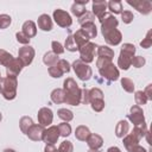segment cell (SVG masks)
<instances>
[{
  "instance_id": "33",
  "label": "cell",
  "mask_w": 152,
  "mask_h": 152,
  "mask_svg": "<svg viewBox=\"0 0 152 152\" xmlns=\"http://www.w3.org/2000/svg\"><path fill=\"white\" fill-rule=\"evenodd\" d=\"M108 8L110 10V12H113L114 14H121L122 12V2L121 1H109L107 4Z\"/></svg>"
},
{
  "instance_id": "27",
  "label": "cell",
  "mask_w": 152,
  "mask_h": 152,
  "mask_svg": "<svg viewBox=\"0 0 152 152\" xmlns=\"http://www.w3.org/2000/svg\"><path fill=\"white\" fill-rule=\"evenodd\" d=\"M81 30L88 36L89 39L90 38H95L96 34H97V30H96V26H95L94 23H87V24L82 25V28Z\"/></svg>"
},
{
  "instance_id": "48",
  "label": "cell",
  "mask_w": 152,
  "mask_h": 152,
  "mask_svg": "<svg viewBox=\"0 0 152 152\" xmlns=\"http://www.w3.org/2000/svg\"><path fill=\"white\" fill-rule=\"evenodd\" d=\"M17 40L19 42V43H21V44H27L28 42H30V38L21 31V32H17Z\"/></svg>"
},
{
  "instance_id": "19",
  "label": "cell",
  "mask_w": 152,
  "mask_h": 152,
  "mask_svg": "<svg viewBox=\"0 0 152 152\" xmlns=\"http://www.w3.org/2000/svg\"><path fill=\"white\" fill-rule=\"evenodd\" d=\"M100 20V23H101V28H116V26H118V19L114 17V15H112V14H107V13H104V15L101 18V19H99Z\"/></svg>"
},
{
  "instance_id": "37",
  "label": "cell",
  "mask_w": 152,
  "mask_h": 152,
  "mask_svg": "<svg viewBox=\"0 0 152 152\" xmlns=\"http://www.w3.org/2000/svg\"><path fill=\"white\" fill-rule=\"evenodd\" d=\"M121 86H122V88H124L126 91H128V93H133V91H134V83H133L129 78H127V77H124V78L121 80Z\"/></svg>"
},
{
  "instance_id": "5",
  "label": "cell",
  "mask_w": 152,
  "mask_h": 152,
  "mask_svg": "<svg viewBox=\"0 0 152 152\" xmlns=\"http://www.w3.org/2000/svg\"><path fill=\"white\" fill-rule=\"evenodd\" d=\"M89 103L95 112H101L104 107L103 93L99 88H93L89 90Z\"/></svg>"
},
{
  "instance_id": "38",
  "label": "cell",
  "mask_w": 152,
  "mask_h": 152,
  "mask_svg": "<svg viewBox=\"0 0 152 152\" xmlns=\"http://www.w3.org/2000/svg\"><path fill=\"white\" fill-rule=\"evenodd\" d=\"M134 99H135V102H137V106H141V104H145L148 100H147V97H146V95H145V93L144 91H141V90H139V91H137L135 93V96H134Z\"/></svg>"
},
{
  "instance_id": "32",
  "label": "cell",
  "mask_w": 152,
  "mask_h": 152,
  "mask_svg": "<svg viewBox=\"0 0 152 152\" xmlns=\"http://www.w3.org/2000/svg\"><path fill=\"white\" fill-rule=\"evenodd\" d=\"M19 125H20V129H21V132H23V133H26V132L28 131V128L33 125V121H32V119L28 118V116H23V118L20 119Z\"/></svg>"
},
{
  "instance_id": "2",
  "label": "cell",
  "mask_w": 152,
  "mask_h": 152,
  "mask_svg": "<svg viewBox=\"0 0 152 152\" xmlns=\"http://www.w3.org/2000/svg\"><path fill=\"white\" fill-rule=\"evenodd\" d=\"M0 94L6 100H13L17 95V77L7 76L0 78Z\"/></svg>"
},
{
  "instance_id": "44",
  "label": "cell",
  "mask_w": 152,
  "mask_h": 152,
  "mask_svg": "<svg viewBox=\"0 0 152 152\" xmlns=\"http://www.w3.org/2000/svg\"><path fill=\"white\" fill-rule=\"evenodd\" d=\"M121 18H122V21L125 24H129L134 17H133V13L131 11H124V12H121Z\"/></svg>"
},
{
  "instance_id": "49",
  "label": "cell",
  "mask_w": 152,
  "mask_h": 152,
  "mask_svg": "<svg viewBox=\"0 0 152 152\" xmlns=\"http://www.w3.org/2000/svg\"><path fill=\"white\" fill-rule=\"evenodd\" d=\"M81 102L82 103H89V90L88 89H81Z\"/></svg>"
},
{
  "instance_id": "41",
  "label": "cell",
  "mask_w": 152,
  "mask_h": 152,
  "mask_svg": "<svg viewBox=\"0 0 152 152\" xmlns=\"http://www.w3.org/2000/svg\"><path fill=\"white\" fill-rule=\"evenodd\" d=\"M72 150H74V146H72V144H71L70 141H68V140L62 141L61 145H59V148H58L59 152H72Z\"/></svg>"
},
{
  "instance_id": "45",
  "label": "cell",
  "mask_w": 152,
  "mask_h": 152,
  "mask_svg": "<svg viewBox=\"0 0 152 152\" xmlns=\"http://www.w3.org/2000/svg\"><path fill=\"white\" fill-rule=\"evenodd\" d=\"M144 64H145V58H144V57L137 56V57H133V58H132L131 65H133V66H135V68H140V66H142Z\"/></svg>"
},
{
  "instance_id": "57",
  "label": "cell",
  "mask_w": 152,
  "mask_h": 152,
  "mask_svg": "<svg viewBox=\"0 0 152 152\" xmlns=\"http://www.w3.org/2000/svg\"><path fill=\"white\" fill-rule=\"evenodd\" d=\"M0 78H1V74H0Z\"/></svg>"
},
{
  "instance_id": "9",
  "label": "cell",
  "mask_w": 152,
  "mask_h": 152,
  "mask_svg": "<svg viewBox=\"0 0 152 152\" xmlns=\"http://www.w3.org/2000/svg\"><path fill=\"white\" fill-rule=\"evenodd\" d=\"M95 48H97L94 43H86L84 45H82L78 50H80V59L84 63H90L93 62L94 59V56H95Z\"/></svg>"
},
{
  "instance_id": "40",
  "label": "cell",
  "mask_w": 152,
  "mask_h": 152,
  "mask_svg": "<svg viewBox=\"0 0 152 152\" xmlns=\"http://www.w3.org/2000/svg\"><path fill=\"white\" fill-rule=\"evenodd\" d=\"M56 65L59 68V70H61L63 74L70 71V64H69L65 59H58V62L56 63Z\"/></svg>"
},
{
  "instance_id": "29",
  "label": "cell",
  "mask_w": 152,
  "mask_h": 152,
  "mask_svg": "<svg viewBox=\"0 0 152 152\" xmlns=\"http://www.w3.org/2000/svg\"><path fill=\"white\" fill-rule=\"evenodd\" d=\"M51 101L55 103H63L65 102V94L63 89H55L51 93Z\"/></svg>"
},
{
  "instance_id": "55",
  "label": "cell",
  "mask_w": 152,
  "mask_h": 152,
  "mask_svg": "<svg viewBox=\"0 0 152 152\" xmlns=\"http://www.w3.org/2000/svg\"><path fill=\"white\" fill-rule=\"evenodd\" d=\"M88 152H99V151H97V150H89Z\"/></svg>"
},
{
  "instance_id": "8",
  "label": "cell",
  "mask_w": 152,
  "mask_h": 152,
  "mask_svg": "<svg viewBox=\"0 0 152 152\" xmlns=\"http://www.w3.org/2000/svg\"><path fill=\"white\" fill-rule=\"evenodd\" d=\"M128 119L134 124V127H139V128H147L146 124H145V119H144V113L142 109L134 104L131 107V114H128Z\"/></svg>"
},
{
  "instance_id": "34",
  "label": "cell",
  "mask_w": 152,
  "mask_h": 152,
  "mask_svg": "<svg viewBox=\"0 0 152 152\" xmlns=\"http://www.w3.org/2000/svg\"><path fill=\"white\" fill-rule=\"evenodd\" d=\"M13 59V56L5 50H0V65H7Z\"/></svg>"
},
{
  "instance_id": "28",
  "label": "cell",
  "mask_w": 152,
  "mask_h": 152,
  "mask_svg": "<svg viewBox=\"0 0 152 152\" xmlns=\"http://www.w3.org/2000/svg\"><path fill=\"white\" fill-rule=\"evenodd\" d=\"M89 135H90V132H89V128L88 127H86V126H78L76 128V132H75L76 139H78L81 141H86Z\"/></svg>"
},
{
  "instance_id": "3",
  "label": "cell",
  "mask_w": 152,
  "mask_h": 152,
  "mask_svg": "<svg viewBox=\"0 0 152 152\" xmlns=\"http://www.w3.org/2000/svg\"><path fill=\"white\" fill-rule=\"evenodd\" d=\"M147 133V128L134 127L133 131L124 138V145L128 152H133L137 146H139V140Z\"/></svg>"
},
{
  "instance_id": "14",
  "label": "cell",
  "mask_w": 152,
  "mask_h": 152,
  "mask_svg": "<svg viewBox=\"0 0 152 152\" xmlns=\"http://www.w3.org/2000/svg\"><path fill=\"white\" fill-rule=\"evenodd\" d=\"M18 58L20 59V62L23 63V65H28L31 64L33 57H34V50L33 48L31 46H24V48H20L19 49V52H18Z\"/></svg>"
},
{
  "instance_id": "50",
  "label": "cell",
  "mask_w": 152,
  "mask_h": 152,
  "mask_svg": "<svg viewBox=\"0 0 152 152\" xmlns=\"http://www.w3.org/2000/svg\"><path fill=\"white\" fill-rule=\"evenodd\" d=\"M151 89H152V84H148V86L146 87V89L144 90V93H145L147 100H152V91H151Z\"/></svg>"
},
{
  "instance_id": "51",
  "label": "cell",
  "mask_w": 152,
  "mask_h": 152,
  "mask_svg": "<svg viewBox=\"0 0 152 152\" xmlns=\"http://www.w3.org/2000/svg\"><path fill=\"white\" fill-rule=\"evenodd\" d=\"M44 152H59L53 145H46L44 148Z\"/></svg>"
},
{
  "instance_id": "1",
  "label": "cell",
  "mask_w": 152,
  "mask_h": 152,
  "mask_svg": "<svg viewBox=\"0 0 152 152\" xmlns=\"http://www.w3.org/2000/svg\"><path fill=\"white\" fill-rule=\"evenodd\" d=\"M64 94H65V103L71 106H77L81 103V89L78 84L71 78H66L64 81Z\"/></svg>"
},
{
  "instance_id": "46",
  "label": "cell",
  "mask_w": 152,
  "mask_h": 152,
  "mask_svg": "<svg viewBox=\"0 0 152 152\" xmlns=\"http://www.w3.org/2000/svg\"><path fill=\"white\" fill-rule=\"evenodd\" d=\"M49 74H50L52 77H55V78H57V77H61V76L63 75V72L59 70V68H58L56 64L49 68Z\"/></svg>"
},
{
  "instance_id": "4",
  "label": "cell",
  "mask_w": 152,
  "mask_h": 152,
  "mask_svg": "<svg viewBox=\"0 0 152 152\" xmlns=\"http://www.w3.org/2000/svg\"><path fill=\"white\" fill-rule=\"evenodd\" d=\"M134 52H135V48H134L133 44H129V43L124 44L122 48H121V52H120L119 59H118V65L121 69L127 70L131 66L132 58L134 57Z\"/></svg>"
},
{
  "instance_id": "42",
  "label": "cell",
  "mask_w": 152,
  "mask_h": 152,
  "mask_svg": "<svg viewBox=\"0 0 152 152\" xmlns=\"http://www.w3.org/2000/svg\"><path fill=\"white\" fill-rule=\"evenodd\" d=\"M51 46H52V52H53L55 55H57V56L64 52V48L62 46V44H61L59 42L53 40V42L51 43Z\"/></svg>"
},
{
  "instance_id": "31",
  "label": "cell",
  "mask_w": 152,
  "mask_h": 152,
  "mask_svg": "<svg viewBox=\"0 0 152 152\" xmlns=\"http://www.w3.org/2000/svg\"><path fill=\"white\" fill-rule=\"evenodd\" d=\"M57 114H58V118H59V119H62V120H63V121H65V122L71 121V120H72V118H74L72 112H71V110H69V109H66V108H61V109H58Z\"/></svg>"
},
{
  "instance_id": "35",
  "label": "cell",
  "mask_w": 152,
  "mask_h": 152,
  "mask_svg": "<svg viewBox=\"0 0 152 152\" xmlns=\"http://www.w3.org/2000/svg\"><path fill=\"white\" fill-rule=\"evenodd\" d=\"M57 127H58V131H59V135H62V137H68L71 133V127L68 122L59 124Z\"/></svg>"
},
{
  "instance_id": "6",
  "label": "cell",
  "mask_w": 152,
  "mask_h": 152,
  "mask_svg": "<svg viewBox=\"0 0 152 152\" xmlns=\"http://www.w3.org/2000/svg\"><path fill=\"white\" fill-rule=\"evenodd\" d=\"M97 56H99V58H97L96 65L100 69V68H102V66L112 63V59L114 57V51L110 48H108V46H99V49H97Z\"/></svg>"
},
{
  "instance_id": "25",
  "label": "cell",
  "mask_w": 152,
  "mask_h": 152,
  "mask_svg": "<svg viewBox=\"0 0 152 152\" xmlns=\"http://www.w3.org/2000/svg\"><path fill=\"white\" fill-rule=\"evenodd\" d=\"M128 129H129L128 122L125 121V120H121V121L118 122V125H116V127H115V135H116L118 138H124V137L127 134Z\"/></svg>"
},
{
  "instance_id": "22",
  "label": "cell",
  "mask_w": 152,
  "mask_h": 152,
  "mask_svg": "<svg viewBox=\"0 0 152 152\" xmlns=\"http://www.w3.org/2000/svg\"><path fill=\"white\" fill-rule=\"evenodd\" d=\"M87 142H88V146L90 147V150H99L102 146L103 140L99 134H94V133L91 134L90 133V135L87 139Z\"/></svg>"
},
{
  "instance_id": "20",
  "label": "cell",
  "mask_w": 152,
  "mask_h": 152,
  "mask_svg": "<svg viewBox=\"0 0 152 152\" xmlns=\"http://www.w3.org/2000/svg\"><path fill=\"white\" fill-rule=\"evenodd\" d=\"M88 4V0H83V1H75L71 6V13L74 15H76L77 18L82 17L87 10H86V5Z\"/></svg>"
},
{
  "instance_id": "52",
  "label": "cell",
  "mask_w": 152,
  "mask_h": 152,
  "mask_svg": "<svg viewBox=\"0 0 152 152\" xmlns=\"http://www.w3.org/2000/svg\"><path fill=\"white\" fill-rule=\"evenodd\" d=\"M107 152H121V151H120V148H119V147L113 146V147H109V148L107 150Z\"/></svg>"
},
{
  "instance_id": "11",
  "label": "cell",
  "mask_w": 152,
  "mask_h": 152,
  "mask_svg": "<svg viewBox=\"0 0 152 152\" xmlns=\"http://www.w3.org/2000/svg\"><path fill=\"white\" fill-rule=\"evenodd\" d=\"M100 71V75L106 78L108 82H112V81H116L119 78V70L116 69V66L113 64V63H109L102 68L99 69Z\"/></svg>"
},
{
  "instance_id": "54",
  "label": "cell",
  "mask_w": 152,
  "mask_h": 152,
  "mask_svg": "<svg viewBox=\"0 0 152 152\" xmlns=\"http://www.w3.org/2000/svg\"><path fill=\"white\" fill-rule=\"evenodd\" d=\"M4 152H15V151L14 150H11V148H6Z\"/></svg>"
},
{
  "instance_id": "13",
  "label": "cell",
  "mask_w": 152,
  "mask_h": 152,
  "mask_svg": "<svg viewBox=\"0 0 152 152\" xmlns=\"http://www.w3.org/2000/svg\"><path fill=\"white\" fill-rule=\"evenodd\" d=\"M58 137H59L58 127L57 126H50L49 128L44 129L42 140H44V142H46V145H53L57 141Z\"/></svg>"
},
{
  "instance_id": "17",
  "label": "cell",
  "mask_w": 152,
  "mask_h": 152,
  "mask_svg": "<svg viewBox=\"0 0 152 152\" xmlns=\"http://www.w3.org/2000/svg\"><path fill=\"white\" fill-rule=\"evenodd\" d=\"M23 63L20 62L19 58H13L7 65H6V70H7V76H12V77H17V75L23 69Z\"/></svg>"
},
{
  "instance_id": "36",
  "label": "cell",
  "mask_w": 152,
  "mask_h": 152,
  "mask_svg": "<svg viewBox=\"0 0 152 152\" xmlns=\"http://www.w3.org/2000/svg\"><path fill=\"white\" fill-rule=\"evenodd\" d=\"M94 19H95V17H94L93 13L86 12L82 17L78 18V23H80L81 26H82V25H84V24H87V23H94Z\"/></svg>"
},
{
  "instance_id": "18",
  "label": "cell",
  "mask_w": 152,
  "mask_h": 152,
  "mask_svg": "<svg viewBox=\"0 0 152 152\" xmlns=\"http://www.w3.org/2000/svg\"><path fill=\"white\" fill-rule=\"evenodd\" d=\"M43 133H44V127L40 126V125H32L28 131L26 132L27 137L31 139V140H34V141H38V140H42L43 139Z\"/></svg>"
},
{
  "instance_id": "30",
  "label": "cell",
  "mask_w": 152,
  "mask_h": 152,
  "mask_svg": "<svg viewBox=\"0 0 152 152\" xmlns=\"http://www.w3.org/2000/svg\"><path fill=\"white\" fill-rule=\"evenodd\" d=\"M43 62H44L48 66H52V65H55V64L58 62V56L55 55L52 51L46 52V53L44 55V57H43Z\"/></svg>"
},
{
  "instance_id": "15",
  "label": "cell",
  "mask_w": 152,
  "mask_h": 152,
  "mask_svg": "<svg viewBox=\"0 0 152 152\" xmlns=\"http://www.w3.org/2000/svg\"><path fill=\"white\" fill-rule=\"evenodd\" d=\"M37 116H38V122H39V125L43 126V127L50 126L51 122H52V119H53V115H52L51 109H50V108H46V107L40 108Z\"/></svg>"
},
{
  "instance_id": "12",
  "label": "cell",
  "mask_w": 152,
  "mask_h": 152,
  "mask_svg": "<svg viewBox=\"0 0 152 152\" xmlns=\"http://www.w3.org/2000/svg\"><path fill=\"white\" fill-rule=\"evenodd\" d=\"M53 19L57 23V25H59L61 27H69L71 25V23H72L71 17L69 15V13L65 12V11H63V10H61V8L55 10V12H53Z\"/></svg>"
},
{
  "instance_id": "7",
  "label": "cell",
  "mask_w": 152,
  "mask_h": 152,
  "mask_svg": "<svg viewBox=\"0 0 152 152\" xmlns=\"http://www.w3.org/2000/svg\"><path fill=\"white\" fill-rule=\"evenodd\" d=\"M72 68L75 74L77 75V77L82 81H88L91 77V69L88 64H86L84 62H82L81 59H77L72 63Z\"/></svg>"
},
{
  "instance_id": "47",
  "label": "cell",
  "mask_w": 152,
  "mask_h": 152,
  "mask_svg": "<svg viewBox=\"0 0 152 152\" xmlns=\"http://www.w3.org/2000/svg\"><path fill=\"white\" fill-rule=\"evenodd\" d=\"M151 44H152V38H151V31H148V32H147V34H146V38H145V39H142V40L140 42V45H141L142 48L147 49V48H150V46H151Z\"/></svg>"
},
{
  "instance_id": "53",
  "label": "cell",
  "mask_w": 152,
  "mask_h": 152,
  "mask_svg": "<svg viewBox=\"0 0 152 152\" xmlns=\"http://www.w3.org/2000/svg\"><path fill=\"white\" fill-rule=\"evenodd\" d=\"M133 152H146V150H145L144 147H141V146H137Z\"/></svg>"
},
{
  "instance_id": "24",
  "label": "cell",
  "mask_w": 152,
  "mask_h": 152,
  "mask_svg": "<svg viewBox=\"0 0 152 152\" xmlns=\"http://www.w3.org/2000/svg\"><path fill=\"white\" fill-rule=\"evenodd\" d=\"M23 32L28 37V38H32L37 34V27H36V24L32 21V20H27L23 24Z\"/></svg>"
},
{
  "instance_id": "43",
  "label": "cell",
  "mask_w": 152,
  "mask_h": 152,
  "mask_svg": "<svg viewBox=\"0 0 152 152\" xmlns=\"http://www.w3.org/2000/svg\"><path fill=\"white\" fill-rule=\"evenodd\" d=\"M11 17L7 14H0V28H6L11 24Z\"/></svg>"
},
{
  "instance_id": "26",
  "label": "cell",
  "mask_w": 152,
  "mask_h": 152,
  "mask_svg": "<svg viewBox=\"0 0 152 152\" xmlns=\"http://www.w3.org/2000/svg\"><path fill=\"white\" fill-rule=\"evenodd\" d=\"M74 40H75V43H76V45H77V48L80 49L82 45H84L86 43H88L89 42V38H88V36L82 31V30H78V31H76L75 33H74Z\"/></svg>"
},
{
  "instance_id": "56",
  "label": "cell",
  "mask_w": 152,
  "mask_h": 152,
  "mask_svg": "<svg viewBox=\"0 0 152 152\" xmlns=\"http://www.w3.org/2000/svg\"><path fill=\"white\" fill-rule=\"evenodd\" d=\"M1 119H2V115H1V113H0V121H1Z\"/></svg>"
},
{
  "instance_id": "23",
  "label": "cell",
  "mask_w": 152,
  "mask_h": 152,
  "mask_svg": "<svg viewBox=\"0 0 152 152\" xmlns=\"http://www.w3.org/2000/svg\"><path fill=\"white\" fill-rule=\"evenodd\" d=\"M38 27L43 31H50L52 28V20L48 14H42L38 18Z\"/></svg>"
},
{
  "instance_id": "10",
  "label": "cell",
  "mask_w": 152,
  "mask_h": 152,
  "mask_svg": "<svg viewBox=\"0 0 152 152\" xmlns=\"http://www.w3.org/2000/svg\"><path fill=\"white\" fill-rule=\"evenodd\" d=\"M102 34L106 39V42L109 45H118L121 42V32L116 28H101Z\"/></svg>"
},
{
  "instance_id": "16",
  "label": "cell",
  "mask_w": 152,
  "mask_h": 152,
  "mask_svg": "<svg viewBox=\"0 0 152 152\" xmlns=\"http://www.w3.org/2000/svg\"><path fill=\"white\" fill-rule=\"evenodd\" d=\"M128 5L133 6L135 10H138V12L142 13V14H148L152 10V2L148 0H139V1H127Z\"/></svg>"
},
{
  "instance_id": "21",
  "label": "cell",
  "mask_w": 152,
  "mask_h": 152,
  "mask_svg": "<svg viewBox=\"0 0 152 152\" xmlns=\"http://www.w3.org/2000/svg\"><path fill=\"white\" fill-rule=\"evenodd\" d=\"M107 8V2L106 1H94L93 2V14L97 17V19H101L104 15Z\"/></svg>"
},
{
  "instance_id": "39",
  "label": "cell",
  "mask_w": 152,
  "mask_h": 152,
  "mask_svg": "<svg viewBox=\"0 0 152 152\" xmlns=\"http://www.w3.org/2000/svg\"><path fill=\"white\" fill-rule=\"evenodd\" d=\"M64 46H65V49L69 50V51H76V50H78V48H77V45H76V43H75L72 36H68Z\"/></svg>"
}]
</instances>
